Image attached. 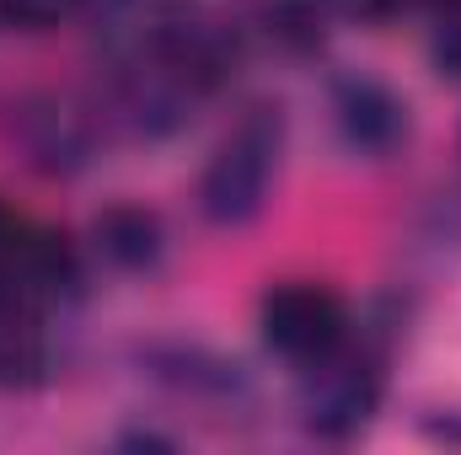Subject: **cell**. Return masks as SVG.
Here are the masks:
<instances>
[{"mask_svg":"<svg viewBox=\"0 0 461 455\" xmlns=\"http://www.w3.org/2000/svg\"><path fill=\"white\" fill-rule=\"evenodd\" d=\"M375 407V375L365 359L348 353H322L312 359V380H306V413L322 434H354Z\"/></svg>","mask_w":461,"mask_h":455,"instance_id":"cell-3","label":"cell"},{"mask_svg":"<svg viewBox=\"0 0 461 455\" xmlns=\"http://www.w3.org/2000/svg\"><path fill=\"white\" fill-rule=\"evenodd\" d=\"M22 220H16V215H11V210H0V268H5V257H11V252H16V241H22Z\"/></svg>","mask_w":461,"mask_h":455,"instance_id":"cell-9","label":"cell"},{"mask_svg":"<svg viewBox=\"0 0 461 455\" xmlns=\"http://www.w3.org/2000/svg\"><path fill=\"white\" fill-rule=\"evenodd\" d=\"M333 22V0H263V27L290 43V49H312Z\"/></svg>","mask_w":461,"mask_h":455,"instance_id":"cell-7","label":"cell"},{"mask_svg":"<svg viewBox=\"0 0 461 455\" xmlns=\"http://www.w3.org/2000/svg\"><path fill=\"white\" fill-rule=\"evenodd\" d=\"M440 5H461V0H440Z\"/></svg>","mask_w":461,"mask_h":455,"instance_id":"cell-10","label":"cell"},{"mask_svg":"<svg viewBox=\"0 0 461 455\" xmlns=\"http://www.w3.org/2000/svg\"><path fill=\"white\" fill-rule=\"evenodd\" d=\"M274 150H279V123L268 118V108L241 118L226 134V145L215 150V161L199 183L204 215L215 226H241L263 210L268 183H274Z\"/></svg>","mask_w":461,"mask_h":455,"instance_id":"cell-1","label":"cell"},{"mask_svg":"<svg viewBox=\"0 0 461 455\" xmlns=\"http://www.w3.org/2000/svg\"><path fill=\"white\" fill-rule=\"evenodd\" d=\"M49 338L38 322V300H22L0 290V386H32L43 380Z\"/></svg>","mask_w":461,"mask_h":455,"instance_id":"cell-5","label":"cell"},{"mask_svg":"<svg viewBox=\"0 0 461 455\" xmlns=\"http://www.w3.org/2000/svg\"><path fill=\"white\" fill-rule=\"evenodd\" d=\"M339 118H344L348 145H359L370 156L397 150V139L408 134V108L386 86H375V81H348L339 92Z\"/></svg>","mask_w":461,"mask_h":455,"instance_id":"cell-4","label":"cell"},{"mask_svg":"<svg viewBox=\"0 0 461 455\" xmlns=\"http://www.w3.org/2000/svg\"><path fill=\"white\" fill-rule=\"evenodd\" d=\"M70 11H76V0H0V27H11V32H49Z\"/></svg>","mask_w":461,"mask_h":455,"instance_id":"cell-8","label":"cell"},{"mask_svg":"<svg viewBox=\"0 0 461 455\" xmlns=\"http://www.w3.org/2000/svg\"><path fill=\"white\" fill-rule=\"evenodd\" d=\"M97 252L113 268H150L161 257V226L145 210H108L97 220Z\"/></svg>","mask_w":461,"mask_h":455,"instance_id":"cell-6","label":"cell"},{"mask_svg":"<svg viewBox=\"0 0 461 455\" xmlns=\"http://www.w3.org/2000/svg\"><path fill=\"white\" fill-rule=\"evenodd\" d=\"M344 300L317 284H285L263 300V338L295 364H312L344 343Z\"/></svg>","mask_w":461,"mask_h":455,"instance_id":"cell-2","label":"cell"}]
</instances>
